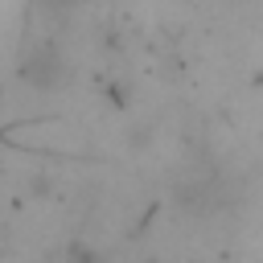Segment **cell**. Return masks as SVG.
<instances>
[{
  "label": "cell",
  "instance_id": "obj_1",
  "mask_svg": "<svg viewBox=\"0 0 263 263\" xmlns=\"http://www.w3.org/2000/svg\"><path fill=\"white\" fill-rule=\"evenodd\" d=\"M62 53L53 49V45H41L29 62H25V74L37 82V86H58V78H62Z\"/></svg>",
  "mask_w": 263,
  "mask_h": 263
},
{
  "label": "cell",
  "instance_id": "obj_2",
  "mask_svg": "<svg viewBox=\"0 0 263 263\" xmlns=\"http://www.w3.org/2000/svg\"><path fill=\"white\" fill-rule=\"evenodd\" d=\"M53 4H70V0H53Z\"/></svg>",
  "mask_w": 263,
  "mask_h": 263
}]
</instances>
